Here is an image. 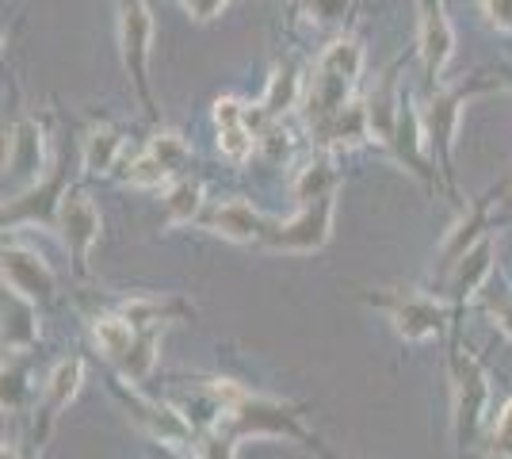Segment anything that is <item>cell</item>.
Wrapping results in <instances>:
<instances>
[{
	"mask_svg": "<svg viewBox=\"0 0 512 459\" xmlns=\"http://www.w3.org/2000/svg\"><path fill=\"white\" fill-rule=\"evenodd\" d=\"M199 207H203V184L192 180V176L172 180L169 192H165V219H169L172 226L192 222L195 215H199Z\"/></svg>",
	"mask_w": 512,
	"mask_h": 459,
	"instance_id": "obj_22",
	"label": "cell"
},
{
	"mask_svg": "<svg viewBox=\"0 0 512 459\" xmlns=\"http://www.w3.org/2000/svg\"><path fill=\"white\" fill-rule=\"evenodd\" d=\"M256 150V131L241 119V123H226V127H218V153L222 157H230L234 165L241 161H249Z\"/></svg>",
	"mask_w": 512,
	"mask_h": 459,
	"instance_id": "obj_26",
	"label": "cell"
},
{
	"mask_svg": "<svg viewBox=\"0 0 512 459\" xmlns=\"http://www.w3.org/2000/svg\"><path fill=\"white\" fill-rule=\"evenodd\" d=\"M268 226L272 222L264 219L253 203H245V199H226V203H218L211 215H207V230L211 234H218V238L226 241H241V245L245 241H264Z\"/></svg>",
	"mask_w": 512,
	"mask_h": 459,
	"instance_id": "obj_13",
	"label": "cell"
},
{
	"mask_svg": "<svg viewBox=\"0 0 512 459\" xmlns=\"http://www.w3.org/2000/svg\"><path fill=\"white\" fill-rule=\"evenodd\" d=\"M493 272V241L482 238L478 245H470L467 253L455 261V268L448 272V295L455 303H467L474 295H482L490 284Z\"/></svg>",
	"mask_w": 512,
	"mask_h": 459,
	"instance_id": "obj_14",
	"label": "cell"
},
{
	"mask_svg": "<svg viewBox=\"0 0 512 459\" xmlns=\"http://www.w3.org/2000/svg\"><path fill=\"white\" fill-rule=\"evenodd\" d=\"M329 192H337V173H333V157L321 153V157H314L310 165H302L299 169L295 199H299V203H310V199L329 196Z\"/></svg>",
	"mask_w": 512,
	"mask_h": 459,
	"instance_id": "obj_24",
	"label": "cell"
},
{
	"mask_svg": "<svg viewBox=\"0 0 512 459\" xmlns=\"http://www.w3.org/2000/svg\"><path fill=\"white\" fill-rule=\"evenodd\" d=\"M150 150L157 153L165 165H169L172 176H176L180 169H184V165H188V161H192V150H188V142H184V138H180L176 131H161L157 138H150Z\"/></svg>",
	"mask_w": 512,
	"mask_h": 459,
	"instance_id": "obj_27",
	"label": "cell"
},
{
	"mask_svg": "<svg viewBox=\"0 0 512 459\" xmlns=\"http://www.w3.org/2000/svg\"><path fill=\"white\" fill-rule=\"evenodd\" d=\"M371 303L390 318L394 333H398L402 341H413V345L436 341V337L444 333V326H448V306L440 303V299H432V295H421V291L375 295Z\"/></svg>",
	"mask_w": 512,
	"mask_h": 459,
	"instance_id": "obj_5",
	"label": "cell"
},
{
	"mask_svg": "<svg viewBox=\"0 0 512 459\" xmlns=\"http://www.w3.org/2000/svg\"><path fill=\"white\" fill-rule=\"evenodd\" d=\"M490 456L512 459V398L501 406V414H497V425H493V437H490Z\"/></svg>",
	"mask_w": 512,
	"mask_h": 459,
	"instance_id": "obj_30",
	"label": "cell"
},
{
	"mask_svg": "<svg viewBox=\"0 0 512 459\" xmlns=\"http://www.w3.org/2000/svg\"><path fill=\"white\" fill-rule=\"evenodd\" d=\"M482 303H486L490 318L497 322V329H505L512 337V291H505V287H486L482 291Z\"/></svg>",
	"mask_w": 512,
	"mask_h": 459,
	"instance_id": "obj_29",
	"label": "cell"
},
{
	"mask_svg": "<svg viewBox=\"0 0 512 459\" xmlns=\"http://www.w3.org/2000/svg\"><path fill=\"white\" fill-rule=\"evenodd\" d=\"M127 322H134V329H157L172 322V318H180L184 314V303H176V299H150V295H142V299H130L123 303L119 310Z\"/></svg>",
	"mask_w": 512,
	"mask_h": 459,
	"instance_id": "obj_21",
	"label": "cell"
},
{
	"mask_svg": "<svg viewBox=\"0 0 512 459\" xmlns=\"http://www.w3.org/2000/svg\"><path fill=\"white\" fill-rule=\"evenodd\" d=\"M348 4H352V0H299L302 16H306L310 23H318V27L341 23L344 12H348Z\"/></svg>",
	"mask_w": 512,
	"mask_h": 459,
	"instance_id": "obj_28",
	"label": "cell"
},
{
	"mask_svg": "<svg viewBox=\"0 0 512 459\" xmlns=\"http://www.w3.org/2000/svg\"><path fill=\"white\" fill-rule=\"evenodd\" d=\"M302 100H306V85H302V73L295 62H287V66H279L272 73V81H268V92H264V100H260V108L268 119H279V115H287L291 108H299Z\"/></svg>",
	"mask_w": 512,
	"mask_h": 459,
	"instance_id": "obj_18",
	"label": "cell"
},
{
	"mask_svg": "<svg viewBox=\"0 0 512 459\" xmlns=\"http://www.w3.org/2000/svg\"><path fill=\"white\" fill-rule=\"evenodd\" d=\"M4 287L31 303H50L58 291L54 268L27 245H4Z\"/></svg>",
	"mask_w": 512,
	"mask_h": 459,
	"instance_id": "obj_10",
	"label": "cell"
},
{
	"mask_svg": "<svg viewBox=\"0 0 512 459\" xmlns=\"http://www.w3.org/2000/svg\"><path fill=\"white\" fill-rule=\"evenodd\" d=\"M482 12L497 31H512V0H482Z\"/></svg>",
	"mask_w": 512,
	"mask_h": 459,
	"instance_id": "obj_32",
	"label": "cell"
},
{
	"mask_svg": "<svg viewBox=\"0 0 512 459\" xmlns=\"http://www.w3.org/2000/svg\"><path fill=\"white\" fill-rule=\"evenodd\" d=\"M333 219H337V192L302 203V211L287 222H272L264 245L276 253H318L325 241L333 238Z\"/></svg>",
	"mask_w": 512,
	"mask_h": 459,
	"instance_id": "obj_3",
	"label": "cell"
},
{
	"mask_svg": "<svg viewBox=\"0 0 512 459\" xmlns=\"http://www.w3.org/2000/svg\"><path fill=\"white\" fill-rule=\"evenodd\" d=\"M161 459H192V456H184L180 448H169V452H165V456H161ZM195 459H199V456H195Z\"/></svg>",
	"mask_w": 512,
	"mask_h": 459,
	"instance_id": "obj_33",
	"label": "cell"
},
{
	"mask_svg": "<svg viewBox=\"0 0 512 459\" xmlns=\"http://www.w3.org/2000/svg\"><path fill=\"white\" fill-rule=\"evenodd\" d=\"M176 4H180L195 23H211L226 12V4H230V0H176Z\"/></svg>",
	"mask_w": 512,
	"mask_h": 459,
	"instance_id": "obj_31",
	"label": "cell"
},
{
	"mask_svg": "<svg viewBox=\"0 0 512 459\" xmlns=\"http://www.w3.org/2000/svg\"><path fill=\"white\" fill-rule=\"evenodd\" d=\"M35 337H39V326H35V303L23 299V295H16V291H8V299H4V349L23 352Z\"/></svg>",
	"mask_w": 512,
	"mask_h": 459,
	"instance_id": "obj_19",
	"label": "cell"
},
{
	"mask_svg": "<svg viewBox=\"0 0 512 459\" xmlns=\"http://www.w3.org/2000/svg\"><path fill=\"white\" fill-rule=\"evenodd\" d=\"M360 69H363V46L352 35H344V39H337V43H329L321 50L314 81H310L306 100H302L310 127H321L329 115H337L352 100V88L360 81Z\"/></svg>",
	"mask_w": 512,
	"mask_h": 459,
	"instance_id": "obj_1",
	"label": "cell"
},
{
	"mask_svg": "<svg viewBox=\"0 0 512 459\" xmlns=\"http://www.w3.org/2000/svg\"><path fill=\"white\" fill-rule=\"evenodd\" d=\"M127 146V138L107 127V123H96L88 127L85 142H81V161H85V173L88 176H107L115 165H119V153Z\"/></svg>",
	"mask_w": 512,
	"mask_h": 459,
	"instance_id": "obj_17",
	"label": "cell"
},
{
	"mask_svg": "<svg viewBox=\"0 0 512 459\" xmlns=\"http://www.w3.org/2000/svg\"><path fill=\"white\" fill-rule=\"evenodd\" d=\"M390 150L394 157L406 165L409 173L417 176L425 188H436V165H432V146H428L425 131V115L413 108V100L402 96V108H398V123H394V138H390Z\"/></svg>",
	"mask_w": 512,
	"mask_h": 459,
	"instance_id": "obj_9",
	"label": "cell"
},
{
	"mask_svg": "<svg viewBox=\"0 0 512 459\" xmlns=\"http://www.w3.org/2000/svg\"><path fill=\"white\" fill-rule=\"evenodd\" d=\"M490 199L493 196L478 199L467 215L448 230V238H444V245H440V272H444V276L455 268V261L467 253L470 245H478V241H482V226L490 222Z\"/></svg>",
	"mask_w": 512,
	"mask_h": 459,
	"instance_id": "obj_16",
	"label": "cell"
},
{
	"mask_svg": "<svg viewBox=\"0 0 512 459\" xmlns=\"http://www.w3.org/2000/svg\"><path fill=\"white\" fill-rule=\"evenodd\" d=\"M81 383H85V360L81 356H65L54 364V372L46 379V391H43V417H46V433H50V425L58 421L65 406L77 398L81 391ZM43 433V437H46Z\"/></svg>",
	"mask_w": 512,
	"mask_h": 459,
	"instance_id": "obj_15",
	"label": "cell"
},
{
	"mask_svg": "<svg viewBox=\"0 0 512 459\" xmlns=\"http://www.w3.org/2000/svg\"><path fill=\"white\" fill-rule=\"evenodd\" d=\"M150 50H153V16L146 0H119V54L123 69L134 81V92L142 100V108L157 115L150 92Z\"/></svg>",
	"mask_w": 512,
	"mask_h": 459,
	"instance_id": "obj_2",
	"label": "cell"
},
{
	"mask_svg": "<svg viewBox=\"0 0 512 459\" xmlns=\"http://www.w3.org/2000/svg\"><path fill=\"white\" fill-rule=\"evenodd\" d=\"M490 402V375L474 356H455V444L459 452H467Z\"/></svg>",
	"mask_w": 512,
	"mask_h": 459,
	"instance_id": "obj_8",
	"label": "cell"
},
{
	"mask_svg": "<svg viewBox=\"0 0 512 459\" xmlns=\"http://www.w3.org/2000/svg\"><path fill=\"white\" fill-rule=\"evenodd\" d=\"M493 88V81L486 85H459V88H444L428 100L425 111V131H428V146L440 157V176H444V188L451 192V150H455V131H459V115L467 108L470 96Z\"/></svg>",
	"mask_w": 512,
	"mask_h": 459,
	"instance_id": "obj_7",
	"label": "cell"
},
{
	"mask_svg": "<svg viewBox=\"0 0 512 459\" xmlns=\"http://www.w3.org/2000/svg\"><path fill=\"white\" fill-rule=\"evenodd\" d=\"M46 134L35 119H16L4 142V192L8 199L39 188L46 180Z\"/></svg>",
	"mask_w": 512,
	"mask_h": 459,
	"instance_id": "obj_4",
	"label": "cell"
},
{
	"mask_svg": "<svg viewBox=\"0 0 512 459\" xmlns=\"http://www.w3.org/2000/svg\"><path fill=\"white\" fill-rule=\"evenodd\" d=\"M20 459H39V456H35V452H23V456Z\"/></svg>",
	"mask_w": 512,
	"mask_h": 459,
	"instance_id": "obj_34",
	"label": "cell"
},
{
	"mask_svg": "<svg viewBox=\"0 0 512 459\" xmlns=\"http://www.w3.org/2000/svg\"><path fill=\"white\" fill-rule=\"evenodd\" d=\"M157 345H161L157 329H138V341H134L127 356L115 364L119 375H123L127 383H142V379L153 372V364H157Z\"/></svg>",
	"mask_w": 512,
	"mask_h": 459,
	"instance_id": "obj_23",
	"label": "cell"
},
{
	"mask_svg": "<svg viewBox=\"0 0 512 459\" xmlns=\"http://www.w3.org/2000/svg\"><path fill=\"white\" fill-rule=\"evenodd\" d=\"M421 8V58H425V73L432 81H440L451 66L455 54V31L448 23V8L444 0H417Z\"/></svg>",
	"mask_w": 512,
	"mask_h": 459,
	"instance_id": "obj_11",
	"label": "cell"
},
{
	"mask_svg": "<svg viewBox=\"0 0 512 459\" xmlns=\"http://www.w3.org/2000/svg\"><path fill=\"white\" fill-rule=\"evenodd\" d=\"M54 226H58L65 249H69V261L77 268V276H88V257H92V249L100 241V230H104V219H100L96 203L81 188H65Z\"/></svg>",
	"mask_w": 512,
	"mask_h": 459,
	"instance_id": "obj_6",
	"label": "cell"
},
{
	"mask_svg": "<svg viewBox=\"0 0 512 459\" xmlns=\"http://www.w3.org/2000/svg\"><path fill=\"white\" fill-rule=\"evenodd\" d=\"M92 333H96V345H100V352H104L111 364H119L130 352V345L138 341V329H134V322H127L123 314H104V318H96Z\"/></svg>",
	"mask_w": 512,
	"mask_h": 459,
	"instance_id": "obj_20",
	"label": "cell"
},
{
	"mask_svg": "<svg viewBox=\"0 0 512 459\" xmlns=\"http://www.w3.org/2000/svg\"><path fill=\"white\" fill-rule=\"evenodd\" d=\"M325 150H360L363 142H371V115H367V100H348L337 115H329L321 127H314Z\"/></svg>",
	"mask_w": 512,
	"mask_h": 459,
	"instance_id": "obj_12",
	"label": "cell"
},
{
	"mask_svg": "<svg viewBox=\"0 0 512 459\" xmlns=\"http://www.w3.org/2000/svg\"><path fill=\"white\" fill-rule=\"evenodd\" d=\"M123 180L134 184V188H161V184H172V169L150 150V146H146L142 153H134V157H130Z\"/></svg>",
	"mask_w": 512,
	"mask_h": 459,
	"instance_id": "obj_25",
	"label": "cell"
}]
</instances>
